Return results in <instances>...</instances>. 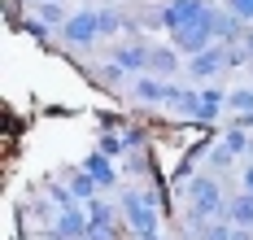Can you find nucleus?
Segmentation results:
<instances>
[{
    "mask_svg": "<svg viewBox=\"0 0 253 240\" xmlns=\"http://www.w3.org/2000/svg\"><path fill=\"white\" fill-rule=\"evenodd\" d=\"M18 158V240H170V192L144 118L44 114Z\"/></svg>",
    "mask_w": 253,
    "mask_h": 240,
    "instance_id": "f257e3e1",
    "label": "nucleus"
},
{
    "mask_svg": "<svg viewBox=\"0 0 253 240\" xmlns=\"http://www.w3.org/2000/svg\"><path fill=\"white\" fill-rule=\"evenodd\" d=\"M170 240H253V118L210 131L179 158Z\"/></svg>",
    "mask_w": 253,
    "mask_h": 240,
    "instance_id": "f03ea898",
    "label": "nucleus"
}]
</instances>
